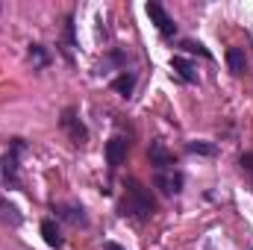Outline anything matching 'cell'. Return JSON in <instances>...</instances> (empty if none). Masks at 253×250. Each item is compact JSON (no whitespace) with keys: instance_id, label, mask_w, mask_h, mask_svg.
Segmentation results:
<instances>
[{"instance_id":"52a82bcc","label":"cell","mask_w":253,"mask_h":250,"mask_svg":"<svg viewBox=\"0 0 253 250\" xmlns=\"http://www.w3.org/2000/svg\"><path fill=\"white\" fill-rule=\"evenodd\" d=\"M124 159H126V138H121V135L109 138V141H106V162H109V168H112V171L121 168Z\"/></svg>"},{"instance_id":"8fae6325","label":"cell","mask_w":253,"mask_h":250,"mask_svg":"<svg viewBox=\"0 0 253 250\" xmlns=\"http://www.w3.org/2000/svg\"><path fill=\"white\" fill-rule=\"evenodd\" d=\"M112 88H115L121 97H129V94H132V88H135V74H129V71L118 74V77L112 80Z\"/></svg>"},{"instance_id":"2e32d148","label":"cell","mask_w":253,"mask_h":250,"mask_svg":"<svg viewBox=\"0 0 253 250\" xmlns=\"http://www.w3.org/2000/svg\"><path fill=\"white\" fill-rule=\"evenodd\" d=\"M74 44H77V39H74V18L68 15V18H65V53H68V56H71V47H74Z\"/></svg>"},{"instance_id":"8992f818","label":"cell","mask_w":253,"mask_h":250,"mask_svg":"<svg viewBox=\"0 0 253 250\" xmlns=\"http://www.w3.org/2000/svg\"><path fill=\"white\" fill-rule=\"evenodd\" d=\"M150 165H156V171H168L174 168V153L162 141H150Z\"/></svg>"},{"instance_id":"e0dca14e","label":"cell","mask_w":253,"mask_h":250,"mask_svg":"<svg viewBox=\"0 0 253 250\" xmlns=\"http://www.w3.org/2000/svg\"><path fill=\"white\" fill-rule=\"evenodd\" d=\"M242 168L251 174V180H253V153H245V156H242Z\"/></svg>"},{"instance_id":"ba28073f","label":"cell","mask_w":253,"mask_h":250,"mask_svg":"<svg viewBox=\"0 0 253 250\" xmlns=\"http://www.w3.org/2000/svg\"><path fill=\"white\" fill-rule=\"evenodd\" d=\"M227 68H230L233 77H242V74L248 71V56H245L242 47H230V50H227Z\"/></svg>"},{"instance_id":"ac0fdd59","label":"cell","mask_w":253,"mask_h":250,"mask_svg":"<svg viewBox=\"0 0 253 250\" xmlns=\"http://www.w3.org/2000/svg\"><path fill=\"white\" fill-rule=\"evenodd\" d=\"M103 250H126V248H121V245H115V242H106V245H103Z\"/></svg>"},{"instance_id":"6da1fadb","label":"cell","mask_w":253,"mask_h":250,"mask_svg":"<svg viewBox=\"0 0 253 250\" xmlns=\"http://www.w3.org/2000/svg\"><path fill=\"white\" fill-rule=\"evenodd\" d=\"M121 215L124 218H135V221H147L153 215V197L144 186H138L135 180L126 183V194L121 200Z\"/></svg>"},{"instance_id":"277c9868","label":"cell","mask_w":253,"mask_h":250,"mask_svg":"<svg viewBox=\"0 0 253 250\" xmlns=\"http://www.w3.org/2000/svg\"><path fill=\"white\" fill-rule=\"evenodd\" d=\"M183 174L180 171H174V168H168V171H156L153 174V186L159 188L165 197H171V194H180L183 191Z\"/></svg>"},{"instance_id":"5b68a950","label":"cell","mask_w":253,"mask_h":250,"mask_svg":"<svg viewBox=\"0 0 253 250\" xmlns=\"http://www.w3.org/2000/svg\"><path fill=\"white\" fill-rule=\"evenodd\" d=\"M59 124H62V129L71 135V141H74V144H83V141L88 138V129H85V124L77 118V112H74V109H65Z\"/></svg>"},{"instance_id":"30bf717a","label":"cell","mask_w":253,"mask_h":250,"mask_svg":"<svg viewBox=\"0 0 253 250\" xmlns=\"http://www.w3.org/2000/svg\"><path fill=\"white\" fill-rule=\"evenodd\" d=\"M171 68H174L186 83H197V71H194V65H191L186 56H171Z\"/></svg>"},{"instance_id":"3957f363","label":"cell","mask_w":253,"mask_h":250,"mask_svg":"<svg viewBox=\"0 0 253 250\" xmlns=\"http://www.w3.org/2000/svg\"><path fill=\"white\" fill-rule=\"evenodd\" d=\"M144 12L150 15V21L156 24V30H159V36H162V39H171V36L177 33V24H174V18L165 12V6H162V3L150 0V3L144 6Z\"/></svg>"},{"instance_id":"9c48e42d","label":"cell","mask_w":253,"mask_h":250,"mask_svg":"<svg viewBox=\"0 0 253 250\" xmlns=\"http://www.w3.org/2000/svg\"><path fill=\"white\" fill-rule=\"evenodd\" d=\"M42 236H44V242L50 245V248H62V236H59V227H56V221L53 218H44L42 221Z\"/></svg>"},{"instance_id":"5bb4252c","label":"cell","mask_w":253,"mask_h":250,"mask_svg":"<svg viewBox=\"0 0 253 250\" xmlns=\"http://www.w3.org/2000/svg\"><path fill=\"white\" fill-rule=\"evenodd\" d=\"M30 59L36 62V68H44V65L50 62V56H47V50L42 44H30Z\"/></svg>"},{"instance_id":"7c38bea8","label":"cell","mask_w":253,"mask_h":250,"mask_svg":"<svg viewBox=\"0 0 253 250\" xmlns=\"http://www.w3.org/2000/svg\"><path fill=\"white\" fill-rule=\"evenodd\" d=\"M56 215L71 221V224H83L85 215H83V206H56Z\"/></svg>"},{"instance_id":"9a60e30c","label":"cell","mask_w":253,"mask_h":250,"mask_svg":"<svg viewBox=\"0 0 253 250\" xmlns=\"http://www.w3.org/2000/svg\"><path fill=\"white\" fill-rule=\"evenodd\" d=\"M180 47H183L186 53H197V56H203V59H212V53H209V50H206V47H203L200 42H191V39H186V42H183Z\"/></svg>"},{"instance_id":"7a4b0ae2","label":"cell","mask_w":253,"mask_h":250,"mask_svg":"<svg viewBox=\"0 0 253 250\" xmlns=\"http://www.w3.org/2000/svg\"><path fill=\"white\" fill-rule=\"evenodd\" d=\"M21 153H24V138H15L12 141V150H9V156L3 159V180H6V186L18 188L21 186Z\"/></svg>"},{"instance_id":"4fadbf2b","label":"cell","mask_w":253,"mask_h":250,"mask_svg":"<svg viewBox=\"0 0 253 250\" xmlns=\"http://www.w3.org/2000/svg\"><path fill=\"white\" fill-rule=\"evenodd\" d=\"M186 150H189V153H197V156H215V153H218V147L209 144V141H189Z\"/></svg>"}]
</instances>
